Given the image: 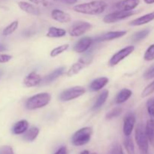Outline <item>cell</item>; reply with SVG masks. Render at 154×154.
I'll return each mask as SVG.
<instances>
[{
  "mask_svg": "<svg viewBox=\"0 0 154 154\" xmlns=\"http://www.w3.org/2000/svg\"><path fill=\"white\" fill-rule=\"evenodd\" d=\"M107 3L103 0H95L90 2L76 5L73 7L75 12L89 15H98L103 13L106 9Z\"/></svg>",
  "mask_w": 154,
  "mask_h": 154,
  "instance_id": "obj_1",
  "label": "cell"
},
{
  "mask_svg": "<svg viewBox=\"0 0 154 154\" xmlns=\"http://www.w3.org/2000/svg\"><path fill=\"white\" fill-rule=\"evenodd\" d=\"M51 96L48 93H41L34 95L26 102V108L28 110H35L46 106L50 103Z\"/></svg>",
  "mask_w": 154,
  "mask_h": 154,
  "instance_id": "obj_2",
  "label": "cell"
},
{
  "mask_svg": "<svg viewBox=\"0 0 154 154\" xmlns=\"http://www.w3.org/2000/svg\"><path fill=\"white\" fill-rule=\"evenodd\" d=\"M135 138L140 151L143 154H147L149 150V140L147 136L145 127L141 123L138 125L135 129Z\"/></svg>",
  "mask_w": 154,
  "mask_h": 154,
  "instance_id": "obj_3",
  "label": "cell"
},
{
  "mask_svg": "<svg viewBox=\"0 0 154 154\" xmlns=\"http://www.w3.org/2000/svg\"><path fill=\"white\" fill-rule=\"evenodd\" d=\"M92 135L93 129L91 127L81 128L72 135V143L77 147L85 145L90 141Z\"/></svg>",
  "mask_w": 154,
  "mask_h": 154,
  "instance_id": "obj_4",
  "label": "cell"
},
{
  "mask_svg": "<svg viewBox=\"0 0 154 154\" xmlns=\"http://www.w3.org/2000/svg\"><path fill=\"white\" fill-rule=\"evenodd\" d=\"M93 59V56L91 54H85L84 57H81L79 59L78 62H76L75 63H74L70 68H69V70L66 72V75L68 77H72L73 75H77L78 73H79L83 69L86 67V66H89L90 63H92Z\"/></svg>",
  "mask_w": 154,
  "mask_h": 154,
  "instance_id": "obj_5",
  "label": "cell"
},
{
  "mask_svg": "<svg viewBox=\"0 0 154 154\" xmlns=\"http://www.w3.org/2000/svg\"><path fill=\"white\" fill-rule=\"evenodd\" d=\"M86 90L84 87H81V86H75V87H70V88L63 90L59 98L62 102H69V101L73 100L83 96Z\"/></svg>",
  "mask_w": 154,
  "mask_h": 154,
  "instance_id": "obj_6",
  "label": "cell"
},
{
  "mask_svg": "<svg viewBox=\"0 0 154 154\" xmlns=\"http://www.w3.org/2000/svg\"><path fill=\"white\" fill-rule=\"evenodd\" d=\"M135 12L134 11H117L112 12L103 18V21L105 23H114L118 22V21L124 20L126 18L132 16L135 14Z\"/></svg>",
  "mask_w": 154,
  "mask_h": 154,
  "instance_id": "obj_7",
  "label": "cell"
},
{
  "mask_svg": "<svg viewBox=\"0 0 154 154\" xmlns=\"http://www.w3.org/2000/svg\"><path fill=\"white\" fill-rule=\"evenodd\" d=\"M134 51H135V47L132 46V45H129V46L123 48L120 51H117L116 54H114L111 57L109 62H108V65L110 66H111V67L117 66L118 63H120V62H121L122 60L126 58L128 56L130 55Z\"/></svg>",
  "mask_w": 154,
  "mask_h": 154,
  "instance_id": "obj_8",
  "label": "cell"
},
{
  "mask_svg": "<svg viewBox=\"0 0 154 154\" xmlns=\"http://www.w3.org/2000/svg\"><path fill=\"white\" fill-rule=\"evenodd\" d=\"M93 27L91 23L86 21H78L73 24L69 30V35L73 37H78L90 30Z\"/></svg>",
  "mask_w": 154,
  "mask_h": 154,
  "instance_id": "obj_9",
  "label": "cell"
},
{
  "mask_svg": "<svg viewBox=\"0 0 154 154\" xmlns=\"http://www.w3.org/2000/svg\"><path fill=\"white\" fill-rule=\"evenodd\" d=\"M93 42V39L90 37H83L78 41L74 45V51L78 54L87 52Z\"/></svg>",
  "mask_w": 154,
  "mask_h": 154,
  "instance_id": "obj_10",
  "label": "cell"
},
{
  "mask_svg": "<svg viewBox=\"0 0 154 154\" xmlns=\"http://www.w3.org/2000/svg\"><path fill=\"white\" fill-rule=\"evenodd\" d=\"M140 3V0H121L117 2L114 5L117 11H133L136 8Z\"/></svg>",
  "mask_w": 154,
  "mask_h": 154,
  "instance_id": "obj_11",
  "label": "cell"
},
{
  "mask_svg": "<svg viewBox=\"0 0 154 154\" xmlns=\"http://www.w3.org/2000/svg\"><path fill=\"white\" fill-rule=\"evenodd\" d=\"M135 121H136V118L132 113H129L125 117L123 128L125 136H130L135 126Z\"/></svg>",
  "mask_w": 154,
  "mask_h": 154,
  "instance_id": "obj_12",
  "label": "cell"
},
{
  "mask_svg": "<svg viewBox=\"0 0 154 154\" xmlns=\"http://www.w3.org/2000/svg\"><path fill=\"white\" fill-rule=\"evenodd\" d=\"M42 77L39 74L35 72H32L25 77L23 81V85L26 87H33L38 86L42 83Z\"/></svg>",
  "mask_w": 154,
  "mask_h": 154,
  "instance_id": "obj_13",
  "label": "cell"
},
{
  "mask_svg": "<svg viewBox=\"0 0 154 154\" xmlns=\"http://www.w3.org/2000/svg\"><path fill=\"white\" fill-rule=\"evenodd\" d=\"M126 34V31H111L102 34V35L98 36L96 38V42H107V41L114 40V39L119 38Z\"/></svg>",
  "mask_w": 154,
  "mask_h": 154,
  "instance_id": "obj_14",
  "label": "cell"
},
{
  "mask_svg": "<svg viewBox=\"0 0 154 154\" xmlns=\"http://www.w3.org/2000/svg\"><path fill=\"white\" fill-rule=\"evenodd\" d=\"M51 17L54 20L61 23H66L70 22L72 20L71 15L69 13L63 11L60 9H54L51 11Z\"/></svg>",
  "mask_w": 154,
  "mask_h": 154,
  "instance_id": "obj_15",
  "label": "cell"
},
{
  "mask_svg": "<svg viewBox=\"0 0 154 154\" xmlns=\"http://www.w3.org/2000/svg\"><path fill=\"white\" fill-rule=\"evenodd\" d=\"M18 6L21 10L23 11L26 13L29 14L34 15V16H39L41 14L40 9L36 7L34 5L31 4V3L27 2H19Z\"/></svg>",
  "mask_w": 154,
  "mask_h": 154,
  "instance_id": "obj_16",
  "label": "cell"
},
{
  "mask_svg": "<svg viewBox=\"0 0 154 154\" xmlns=\"http://www.w3.org/2000/svg\"><path fill=\"white\" fill-rule=\"evenodd\" d=\"M109 82V80L106 77H101L93 80L90 84V90L93 92L99 91L103 89Z\"/></svg>",
  "mask_w": 154,
  "mask_h": 154,
  "instance_id": "obj_17",
  "label": "cell"
},
{
  "mask_svg": "<svg viewBox=\"0 0 154 154\" xmlns=\"http://www.w3.org/2000/svg\"><path fill=\"white\" fill-rule=\"evenodd\" d=\"M154 20V11L144 14L140 17L136 18L129 23V25L132 26H142L151 22Z\"/></svg>",
  "mask_w": 154,
  "mask_h": 154,
  "instance_id": "obj_18",
  "label": "cell"
},
{
  "mask_svg": "<svg viewBox=\"0 0 154 154\" xmlns=\"http://www.w3.org/2000/svg\"><path fill=\"white\" fill-rule=\"evenodd\" d=\"M65 70H66L65 67L58 68V69L53 71V72H51V73H50L48 75H47L42 81L45 84H51V82H53V81H54L55 80H57L59 77L61 76V75L64 73Z\"/></svg>",
  "mask_w": 154,
  "mask_h": 154,
  "instance_id": "obj_19",
  "label": "cell"
},
{
  "mask_svg": "<svg viewBox=\"0 0 154 154\" xmlns=\"http://www.w3.org/2000/svg\"><path fill=\"white\" fill-rule=\"evenodd\" d=\"M29 128V123L27 120H22L18 121L17 123L14 125L12 128V132L14 135H21V134L25 133L26 131Z\"/></svg>",
  "mask_w": 154,
  "mask_h": 154,
  "instance_id": "obj_20",
  "label": "cell"
},
{
  "mask_svg": "<svg viewBox=\"0 0 154 154\" xmlns=\"http://www.w3.org/2000/svg\"><path fill=\"white\" fill-rule=\"evenodd\" d=\"M132 92L129 89L124 88L122 89L120 92L118 93V94L117 95V97H116V103L117 104H122L124 103L125 102L128 100L129 98L132 96Z\"/></svg>",
  "mask_w": 154,
  "mask_h": 154,
  "instance_id": "obj_21",
  "label": "cell"
},
{
  "mask_svg": "<svg viewBox=\"0 0 154 154\" xmlns=\"http://www.w3.org/2000/svg\"><path fill=\"white\" fill-rule=\"evenodd\" d=\"M39 132H40V130H39L38 128L33 126V127H31L30 129H27V130L26 131L25 133H23V138L26 141L32 142V141H35V140L36 139V138H37Z\"/></svg>",
  "mask_w": 154,
  "mask_h": 154,
  "instance_id": "obj_22",
  "label": "cell"
},
{
  "mask_svg": "<svg viewBox=\"0 0 154 154\" xmlns=\"http://www.w3.org/2000/svg\"><path fill=\"white\" fill-rule=\"evenodd\" d=\"M145 131L148 138L149 142L154 147V119L151 118L147 121L145 126Z\"/></svg>",
  "mask_w": 154,
  "mask_h": 154,
  "instance_id": "obj_23",
  "label": "cell"
},
{
  "mask_svg": "<svg viewBox=\"0 0 154 154\" xmlns=\"http://www.w3.org/2000/svg\"><path fill=\"white\" fill-rule=\"evenodd\" d=\"M108 95H109V91H108V90H103V91L99 95V96H98L95 104L93 105L92 109H93V111H96V110L99 109V108L105 104V102H106L107 99H108Z\"/></svg>",
  "mask_w": 154,
  "mask_h": 154,
  "instance_id": "obj_24",
  "label": "cell"
},
{
  "mask_svg": "<svg viewBox=\"0 0 154 154\" xmlns=\"http://www.w3.org/2000/svg\"><path fill=\"white\" fill-rule=\"evenodd\" d=\"M66 35V31L64 29L58 28L56 26L50 27L47 32V37L49 38H61Z\"/></svg>",
  "mask_w": 154,
  "mask_h": 154,
  "instance_id": "obj_25",
  "label": "cell"
},
{
  "mask_svg": "<svg viewBox=\"0 0 154 154\" xmlns=\"http://www.w3.org/2000/svg\"><path fill=\"white\" fill-rule=\"evenodd\" d=\"M123 144H124V147L128 154H135V145H134L133 141L130 138V136H126L124 141H123Z\"/></svg>",
  "mask_w": 154,
  "mask_h": 154,
  "instance_id": "obj_26",
  "label": "cell"
},
{
  "mask_svg": "<svg viewBox=\"0 0 154 154\" xmlns=\"http://www.w3.org/2000/svg\"><path fill=\"white\" fill-rule=\"evenodd\" d=\"M69 48V44H65V45H60V46L57 47V48H54L52 51H51V57L54 58V57H57V56L60 55V54H63V52H65L66 51H67L68 48Z\"/></svg>",
  "mask_w": 154,
  "mask_h": 154,
  "instance_id": "obj_27",
  "label": "cell"
},
{
  "mask_svg": "<svg viewBox=\"0 0 154 154\" xmlns=\"http://www.w3.org/2000/svg\"><path fill=\"white\" fill-rule=\"evenodd\" d=\"M150 31L148 29H145L141 30V31L138 32H135V34L132 36V40L134 42H140V41L143 40L145 38H147L148 36V35L150 34Z\"/></svg>",
  "mask_w": 154,
  "mask_h": 154,
  "instance_id": "obj_28",
  "label": "cell"
},
{
  "mask_svg": "<svg viewBox=\"0 0 154 154\" xmlns=\"http://www.w3.org/2000/svg\"><path fill=\"white\" fill-rule=\"evenodd\" d=\"M18 25H19V23L17 20L13 21L11 24H9L8 26H6L5 28L3 29L2 31V35L5 36L9 35L12 34L14 32L16 31V29H17Z\"/></svg>",
  "mask_w": 154,
  "mask_h": 154,
  "instance_id": "obj_29",
  "label": "cell"
},
{
  "mask_svg": "<svg viewBox=\"0 0 154 154\" xmlns=\"http://www.w3.org/2000/svg\"><path fill=\"white\" fill-rule=\"evenodd\" d=\"M144 60L145 61H152L154 60V44L150 45L144 55Z\"/></svg>",
  "mask_w": 154,
  "mask_h": 154,
  "instance_id": "obj_30",
  "label": "cell"
},
{
  "mask_svg": "<svg viewBox=\"0 0 154 154\" xmlns=\"http://www.w3.org/2000/svg\"><path fill=\"white\" fill-rule=\"evenodd\" d=\"M108 154H124L121 145L118 143H114L110 147Z\"/></svg>",
  "mask_w": 154,
  "mask_h": 154,
  "instance_id": "obj_31",
  "label": "cell"
},
{
  "mask_svg": "<svg viewBox=\"0 0 154 154\" xmlns=\"http://www.w3.org/2000/svg\"><path fill=\"white\" fill-rule=\"evenodd\" d=\"M154 92V81H152L150 84H149L144 89V90L141 93V97L145 98L147 96L151 95Z\"/></svg>",
  "mask_w": 154,
  "mask_h": 154,
  "instance_id": "obj_32",
  "label": "cell"
},
{
  "mask_svg": "<svg viewBox=\"0 0 154 154\" xmlns=\"http://www.w3.org/2000/svg\"><path fill=\"white\" fill-rule=\"evenodd\" d=\"M121 113H122L121 108H115L107 114L106 118L108 119V120H111V119L115 118V117H117L118 116H120V114H121Z\"/></svg>",
  "mask_w": 154,
  "mask_h": 154,
  "instance_id": "obj_33",
  "label": "cell"
},
{
  "mask_svg": "<svg viewBox=\"0 0 154 154\" xmlns=\"http://www.w3.org/2000/svg\"><path fill=\"white\" fill-rule=\"evenodd\" d=\"M147 112H148L149 115H150L152 118H153L154 117V99H150L147 101Z\"/></svg>",
  "mask_w": 154,
  "mask_h": 154,
  "instance_id": "obj_34",
  "label": "cell"
},
{
  "mask_svg": "<svg viewBox=\"0 0 154 154\" xmlns=\"http://www.w3.org/2000/svg\"><path fill=\"white\" fill-rule=\"evenodd\" d=\"M144 78L145 80H150L154 78V64L152 65L144 74Z\"/></svg>",
  "mask_w": 154,
  "mask_h": 154,
  "instance_id": "obj_35",
  "label": "cell"
},
{
  "mask_svg": "<svg viewBox=\"0 0 154 154\" xmlns=\"http://www.w3.org/2000/svg\"><path fill=\"white\" fill-rule=\"evenodd\" d=\"M0 154H14V153L13 149L10 146H2L0 147Z\"/></svg>",
  "mask_w": 154,
  "mask_h": 154,
  "instance_id": "obj_36",
  "label": "cell"
},
{
  "mask_svg": "<svg viewBox=\"0 0 154 154\" xmlns=\"http://www.w3.org/2000/svg\"><path fill=\"white\" fill-rule=\"evenodd\" d=\"M29 2H31L35 5H42L44 7H48L49 5V2L48 0H29Z\"/></svg>",
  "mask_w": 154,
  "mask_h": 154,
  "instance_id": "obj_37",
  "label": "cell"
},
{
  "mask_svg": "<svg viewBox=\"0 0 154 154\" xmlns=\"http://www.w3.org/2000/svg\"><path fill=\"white\" fill-rule=\"evenodd\" d=\"M12 57L8 54H0V63H5L10 61Z\"/></svg>",
  "mask_w": 154,
  "mask_h": 154,
  "instance_id": "obj_38",
  "label": "cell"
},
{
  "mask_svg": "<svg viewBox=\"0 0 154 154\" xmlns=\"http://www.w3.org/2000/svg\"><path fill=\"white\" fill-rule=\"evenodd\" d=\"M55 154H67V149L66 147H62L56 152Z\"/></svg>",
  "mask_w": 154,
  "mask_h": 154,
  "instance_id": "obj_39",
  "label": "cell"
},
{
  "mask_svg": "<svg viewBox=\"0 0 154 154\" xmlns=\"http://www.w3.org/2000/svg\"><path fill=\"white\" fill-rule=\"evenodd\" d=\"M58 1L64 3V4L74 5L78 2V0H58Z\"/></svg>",
  "mask_w": 154,
  "mask_h": 154,
  "instance_id": "obj_40",
  "label": "cell"
},
{
  "mask_svg": "<svg viewBox=\"0 0 154 154\" xmlns=\"http://www.w3.org/2000/svg\"><path fill=\"white\" fill-rule=\"evenodd\" d=\"M144 2L147 5H152L154 3V0H144Z\"/></svg>",
  "mask_w": 154,
  "mask_h": 154,
  "instance_id": "obj_41",
  "label": "cell"
},
{
  "mask_svg": "<svg viewBox=\"0 0 154 154\" xmlns=\"http://www.w3.org/2000/svg\"><path fill=\"white\" fill-rule=\"evenodd\" d=\"M6 48L5 47L2 46V45H0V52H2V51H6Z\"/></svg>",
  "mask_w": 154,
  "mask_h": 154,
  "instance_id": "obj_42",
  "label": "cell"
},
{
  "mask_svg": "<svg viewBox=\"0 0 154 154\" xmlns=\"http://www.w3.org/2000/svg\"><path fill=\"white\" fill-rule=\"evenodd\" d=\"M81 154H90V152L88 151V150H84V151H82L81 152Z\"/></svg>",
  "mask_w": 154,
  "mask_h": 154,
  "instance_id": "obj_43",
  "label": "cell"
},
{
  "mask_svg": "<svg viewBox=\"0 0 154 154\" xmlns=\"http://www.w3.org/2000/svg\"><path fill=\"white\" fill-rule=\"evenodd\" d=\"M2 75H3V71L2 70V69H0V78H1Z\"/></svg>",
  "mask_w": 154,
  "mask_h": 154,
  "instance_id": "obj_44",
  "label": "cell"
},
{
  "mask_svg": "<svg viewBox=\"0 0 154 154\" xmlns=\"http://www.w3.org/2000/svg\"><path fill=\"white\" fill-rule=\"evenodd\" d=\"M92 154H96V153H92Z\"/></svg>",
  "mask_w": 154,
  "mask_h": 154,
  "instance_id": "obj_45",
  "label": "cell"
},
{
  "mask_svg": "<svg viewBox=\"0 0 154 154\" xmlns=\"http://www.w3.org/2000/svg\"><path fill=\"white\" fill-rule=\"evenodd\" d=\"M141 154H143V153H141Z\"/></svg>",
  "mask_w": 154,
  "mask_h": 154,
  "instance_id": "obj_46",
  "label": "cell"
}]
</instances>
